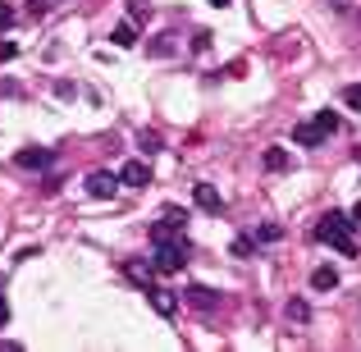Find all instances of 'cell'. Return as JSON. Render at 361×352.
I'll return each mask as SVG.
<instances>
[{
  "label": "cell",
  "instance_id": "1",
  "mask_svg": "<svg viewBox=\"0 0 361 352\" xmlns=\"http://www.w3.org/2000/svg\"><path fill=\"white\" fill-rule=\"evenodd\" d=\"M316 243H329L338 256H357V238H353V220L338 211H329L325 220L316 224Z\"/></svg>",
  "mask_w": 361,
  "mask_h": 352
},
{
  "label": "cell",
  "instance_id": "2",
  "mask_svg": "<svg viewBox=\"0 0 361 352\" xmlns=\"http://www.w3.org/2000/svg\"><path fill=\"white\" fill-rule=\"evenodd\" d=\"M183 261H188V238H165V243H156V256H151L156 274H178Z\"/></svg>",
  "mask_w": 361,
  "mask_h": 352
},
{
  "label": "cell",
  "instance_id": "3",
  "mask_svg": "<svg viewBox=\"0 0 361 352\" xmlns=\"http://www.w3.org/2000/svg\"><path fill=\"white\" fill-rule=\"evenodd\" d=\"M87 193L97 197V202H110V197L119 193V174H110V169H92V174H87Z\"/></svg>",
  "mask_w": 361,
  "mask_h": 352
},
{
  "label": "cell",
  "instance_id": "4",
  "mask_svg": "<svg viewBox=\"0 0 361 352\" xmlns=\"http://www.w3.org/2000/svg\"><path fill=\"white\" fill-rule=\"evenodd\" d=\"M51 151H46V147H23V151H14V165L18 169H46V165H51Z\"/></svg>",
  "mask_w": 361,
  "mask_h": 352
},
{
  "label": "cell",
  "instance_id": "5",
  "mask_svg": "<svg viewBox=\"0 0 361 352\" xmlns=\"http://www.w3.org/2000/svg\"><path fill=\"white\" fill-rule=\"evenodd\" d=\"M183 298L192 302L197 311H215V307H220V293H215V289H206V284H188V293H183Z\"/></svg>",
  "mask_w": 361,
  "mask_h": 352
},
{
  "label": "cell",
  "instance_id": "6",
  "mask_svg": "<svg viewBox=\"0 0 361 352\" xmlns=\"http://www.w3.org/2000/svg\"><path fill=\"white\" fill-rule=\"evenodd\" d=\"M119 183H128V188H147V183H151L147 160H128V165L119 169Z\"/></svg>",
  "mask_w": 361,
  "mask_h": 352
},
{
  "label": "cell",
  "instance_id": "7",
  "mask_svg": "<svg viewBox=\"0 0 361 352\" xmlns=\"http://www.w3.org/2000/svg\"><path fill=\"white\" fill-rule=\"evenodd\" d=\"M197 206H202V211H211V215H220L224 211V202H220V193H215V188L211 183H197Z\"/></svg>",
  "mask_w": 361,
  "mask_h": 352
},
{
  "label": "cell",
  "instance_id": "8",
  "mask_svg": "<svg viewBox=\"0 0 361 352\" xmlns=\"http://www.w3.org/2000/svg\"><path fill=\"white\" fill-rule=\"evenodd\" d=\"M151 307H156L160 311V316H174V311H178V298H174V293H165V289H156V284H151Z\"/></svg>",
  "mask_w": 361,
  "mask_h": 352
},
{
  "label": "cell",
  "instance_id": "9",
  "mask_svg": "<svg viewBox=\"0 0 361 352\" xmlns=\"http://www.w3.org/2000/svg\"><path fill=\"white\" fill-rule=\"evenodd\" d=\"M123 274H128L137 289H151V279H156V265H142V261H128L123 265Z\"/></svg>",
  "mask_w": 361,
  "mask_h": 352
},
{
  "label": "cell",
  "instance_id": "10",
  "mask_svg": "<svg viewBox=\"0 0 361 352\" xmlns=\"http://www.w3.org/2000/svg\"><path fill=\"white\" fill-rule=\"evenodd\" d=\"M311 289H316V293L338 289V270H334V265H320V270H311Z\"/></svg>",
  "mask_w": 361,
  "mask_h": 352
},
{
  "label": "cell",
  "instance_id": "11",
  "mask_svg": "<svg viewBox=\"0 0 361 352\" xmlns=\"http://www.w3.org/2000/svg\"><path fill=\"white\" fill-rule=\"evenodd\" d=\"M293 142H298V147H320L325 133H320L316 123H298V128H293Z\"/></svg>",
  "mask_w": 361,
  "mask_h": 352
},
{
  "label": "cell",
  "instance_id": "12",
  "mask_svg": "<svg viewBox=\"0 0 361 352\" xmlns=\"http://www.w3.org/2000/svg\"><path fill=\"white\" fill-rule=\"evenodd\" d=\"M265 169H270V174H279V169H288V151H283V147H270V151H265Z\"/></svg>",
  "mask_w": 361,
  "mask_h": 352
},
{
  "label": "cell",
  "instance_id": "13",
  "mask_svg": "<svg viewBox=\"0 0 361 352\" xmlns=\"http://www.w3.org/2000/svg\"><path fill=\"white\" fill-rule=\"evenodd\" d=\"M110 42H115V46H123V51H128V46H137V28H133V23H119L115 32H110Z\"/></svg>",
  "mask_w": 361,
  "mask_h": 352
},
{
  "label": "cell",
  "instance_id": "14",
  "mask_svg": "<svg viewBox=\"0 0 361 352\" xmlns=\"http://www.w3.org/2000/svg\"><path fill=\"white\" fill-rule=\"evenodd\" d=\"M137 147H142V156H156V151H165V142H160V133H147V128H142L137 133Z\"/></svg>",
  "mask_w": 361,
  "mask_h": 352
},
{
  "label": "cell",
  "instance_id": "15",
  "mask_svg": "<svg viewBox=\"0 0 361 352\" xmlns=\"http://www.w3.org/2000/svg\"><path fill=\"white\" fill-rule=\"evenodd\" d=\"M311 123H316V128H320V133H325V138H329V133L338 128V115H334V110H320V115L311 119Z\"/></svg>",
  "mask_w": 361,
  "mask_h": 352
},
{
  "label": "cell",
  "instance_id": "16",
  "mask_svg": "<svg viewBox=\"0 0 361 352\" xmlns=\"http://www.w3.org/2000/svg\"><path fill=\"white\" fill-rule=\"evenodd\" d=\"M288 320H298V325H302V320H311V307H307L302 298H293V302H288Z\"/></svg>",
  "mask_w": 361,
  "mask_h": 352
},
{
  "label": "cell",
  "instance_id": "17",
  "mask_svg": "<svg viewBox=\"0 0 361 352\" xmlns=\"http://www.w3.org/2000/svg\"><path fill=\"white\" fill-rule=\"evenodd\" d=\"M343 106H348V110H361V83H353V87H343Z\"/></svg>",
  "mask_w": 361,
  "mask_h": 352
},
{
  "label": "cell",
  "instance_id": "18",
  "mask_svg": "<svg viewBox=\"0 0 361 352\" xmlns=\"http://www.w3.org/2000/svg\"><path fill=\"white\" fill-rule=\"evenodd\" d=\"M147 51H151V55H174V42H169V37H156Z\"/></svg>",
  "mask_w": 361,
  "mask_h": 352
},
{
  "label": "cell",
  "instance_id": "19",
  "mask_svg": "<svg viewBox=\"0 0 361 352\" xmlns=\"http://www.w3.org/2000/svg\"><path fill=\"white\" fill-rule=\"evenodd\" d=\"M46 9H51V0H27V18H46Z\"/></svg>",
  "mask_w": 361,
  "mask_h": 352
},
{
  "label": "cell",
  "instance_id": "20",
  "mask_svg": "<svg viewBox=\"0 0 361 352\" xmlns=\"http://www.w3.org/2000/svg\"><path fill=\"white\" fill-rule=\"evenodd\" d=\"M279 238H283L279 224H265V229H261V243H279Z\"/></svg>",
  "mask_w": 361,
  "mask_h": 352
},
{
  "label": "cell",
  "instance_id": "21",
  "mask_svg": "<svg viewBox=\"0 0 361 352\" xmlns=\"http://www.w3.org/2000/svg\"><path fill=\"white\" fill-rule=\"evenodd\" d=\"M233 256H252V238H233Z\"/></svg>",
  "mask_w": 361,
  "mask_h": 352
},
{
  "label": "cell",
  "instance_id": "22",
  "mask_svg": "<svg viewBox=\"0 0 361 352\" xmlns=\"http://www.w3.org/2000/svg\"><path fill=\"white\" fill-rule=\"evenodd\" d=\"M14 55H18V46H14V42H0V64H9Z\"/></svg>",
  "mask_w": 361,
  "mask_h": 352
},
{
  "label": "cell",
  "instance_id": "23",
  "mask_svg": "<svg viewBox=\"0 0 361 352\" xmlns=\"http://www.w3.org/2000/svg\"><path fill=\"white\" fill-rule=\"evenodd\" d=\"M128 9H133V18H147V14H151V9L142 5V0H128Z\"/></svg>",
  "mask_w": 361,
  "mask_h": 352
},
{
  "label": "cell",
  "instance_id": "24",
  "mask_svg": "<svg viewBox=\"0 0 361 352\" xmlns=\"http://www.w3.org/2000/svg\"><path fill=\"white\" fill-rule=\"evenodd\" d=\"M9 23H14V9H9V5H0V28H9Z\"/></svg>",
  "mask_w": 361,
  "mask_h": 352
},
{
  "label": "cell",
  "instance_id": "25",
  "mask_svg": "<svg viewBox=\"0 0 361 352\" xmlns=\"http://www.w3.org/2000/svg\"><path fill=\"white\" fill-rule=\"evenodd\" d=\"M9 325V307H5V298H0V329Z\"/></svg>",
  "mask_w": 361,
  "mask_h": 352
},
{
  "label": "cell",
  "instance_id": "26",
  "mask_svg": "<svg viewBox=\"0 0 361 352\" xmlns=\"http://www.w3.org/2000/svg\"><path fill=\"white\" fill-rule=\"evenodd\" d=\"M353 224H361V202H357V206H353Z\"/></svg>",
  "mask_w": 361,
  "mask_h": 352
},
{
  "label": "cell",
  "instance_id": "27",
  "mask_svg": "<svg viewBox=\"0 0 361 352\" xmlns=\"http://www.w3.org/2000/svg\"><path fill=\"white\" fill-rule=\"evenodd\" d=\"M211 5H215V9H224V5H229V0H211Z\"/></svg>",
  "mask_w": 361,
  "mask_h": 352
}]
</instances>
